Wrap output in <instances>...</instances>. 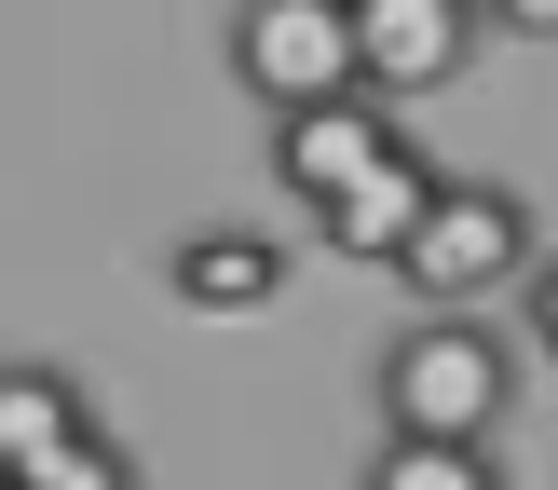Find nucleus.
I'll list each match as a JSON object with an SVG mask.
<instances>
[{
    "label": "nucleus",
    "instance_id": "f257e3e1",
    "mask_svg": "<svg viewBox=\"0 0 558 490\" xmlns=\"http://www.w3.org/2000/svg\"><path fill=\"white\" fill-rule=\"evenodd\" d=\"M518 341L490 314H409L381 341V436H505Z\"/></svg>",
    "mask_w": 558,
    "mask_h": 490
},
{
    "label": "nucleus",
    "instance_id": "f03ea898",
    "mask_svg": "<svg viewBox=\"0 0 558 490\" xmlns=\"http://www.w3.org/2000/svg\"><path fill=\"white\" fill-rule=\"evenodd\" d=\"M518 272H532V205H518L505 177H450L423 205V232L396 245V286L423 299V314H477V299H505Z\"/></svg>",
    "mask_w": 558,
    "mask_h": 490
},
{
    "label": "nucleus",
    "instance_id": "7ed1b4c3",
    "mask_svg": "<svg viewBox=\"0 0 558 490\" xmlns=\"http://www.w3.org/2000/svg\"><path fill=\"white\" fill-rule=\"evenodd\" d=\"M232 82L272 123L314 96H368L354 82V0H232Z\"/></svg>",
    "mask_w": 558,
    "mask_h": 490
},
{
    "label": "nucleus",
    "instance_id": "20e7f679",
    "mask_svg": "<svg viewBox=\"0 0 558 490\" xmlns=\"http://www.w3.org/2000/svg\"><path fill=\"white\" fill-rule=\"evenodd\" d=\"M477 0H354V82H368L381 109L409 96H450L463 69H477Z\"/></svg>",
    "mask_w": 558,
    "mask_h": 490
},
{
    "label": "nucleus",
    "instance_id": "39448f33",
    "mask_svg": "<svg viewBox=\"0 0 558 490\" xmlns=\"http://www.w3.org/2000/svg\"><path fill=\"white\" fill-rule=\"evenodd\" d=\"M396 150H409V123H396L381 96H314V109H287V123H272V177H287L314 218L341 205L368 163H396Z\"/></svg>",
    "mask_w": 558,
    "mask_h": 490
},
{
    "label": "nucleus",
    "instance_id": "423d86ee",
    "mask_svg": "<svg viewBox=\"0 0 558 490\" xmlns=\"http://www.w3.org/2000/svg\"><path fill=\"white\" fill-rule=\"evenodd\" d=\"M163 299H178V314H272V299H287V245H272L259 218L178 232L163 245Z\"/></svg>",
    "mask_w": 558,
    "mask_h": 490
},
{
    "label": "nucleus",
    "instance_id": "0eeeda50",
    "mask_svg": "<svg viewBox=\"0 0 558 490\" xmlns=\"http://www.w3.org/2000/svg\"><path fill=\"white\" fill-rule=\"evenodd\" d=\"M436 191H450V163H436L423 136H409L396 163H368V177H354L341 205H327V245H341V259H381V272H396V245L423 232V205H436Z\"/></svg>",
    "mask_w": 558,
    "mask_h": 490
},
{
    "label": "nucleus",
    "instance_id": "6e6552de",
    "mask_svg": "<svg viewBox=\"0 0 558 490\" xmlns=\"http://www.w3.org/2000/svg\"><path fill=\"white\" fill-rule=\"evenodd\" d=\"M69 436H96V408H82V381L54 368V354H14V368H0V477H27V463H54Z\"/></svg>",
    "mask_w": 558,
    "mask_h": 490
},
{
    "label": "nucleus",
    "instance_id": "1a4fd4ad",
    "mask_svg": "<svg viewBox=\"0 0 558 490\" xmlns=\"http://www.w3.org/2000/svg\"><path fill=\"white\" fill-rule=\"evenodd\" d=\"M354 490H505V463H490V436H381Z\"/></svg>",
    "mask_w": 558,
    "mask_h": 490
},
{
    "label": "nucleus",
    "instance_id": "9d476101",
    "mask_svg": "<svg viewBox=\"0 0 558 490\" xmlns=\"http://www.w3.org/2000/svg\"><path fill=\"white\" fill-rule=\"evenodd\" d=\"M14 490H150V463H136L123 436H69V450H54V463H27Z\"/></svg>",
    "mask_w": 558,
    "mask_h": 490
},
{
    "label": "nucleus",
    "instance_id": "9b49d317",
    "mask_svg": "<svg viewBox=\"0 0 558 490\" xmlns=\"http://www.w3.org/2000/svg\"><path fill=\"white\" fill-rule=\"evenodd\" d=\"M490 41H558V0H477Z\"/></svg>",
    "mask_w": 558,
    "mask_h": 490
},
{
    "label": "nucleus",
    "instance_id": "f8f14e48",
    "mask_svg": "<svg viewBox=\"0 0 558 490\" xmlns=\"http://www.w3.org/2000/svg\"><path fill=\"white\" fill-rule=\"evenodd\" d=\"M0 490H14V477H0Z\"/></svg>",
    "mask_w": 558,
    "mask_h": 490
}]
</instances>
